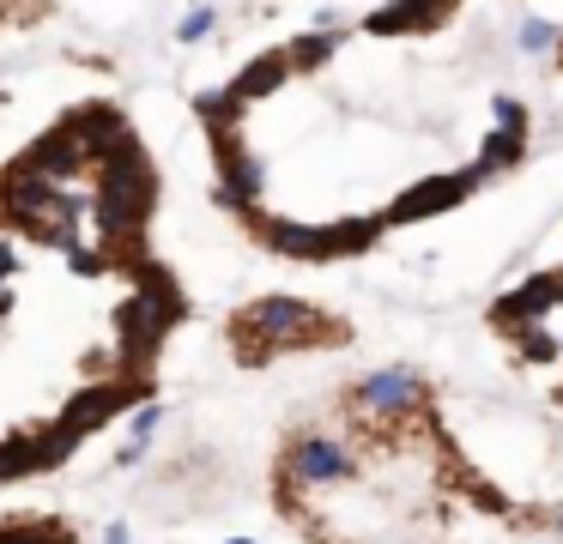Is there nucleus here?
Returning a JSON list of instances; mask_svg holds the SVG:
<instances>
[{
    "label": "nucleus",
    "instance_id": "1",
    "mask_svg": "<svg viewBox=\"0 0 563 544\" xmlns=\"http://www.w3.org/2000/svg\"><path fill=\"white\" fill-rule=\"evenodd\" d=\"M551 91H563V0H382L224 85L309 115L303 140L212 157L219 206L279 260H357L503 176Z\"/></svg>",
    "mask_w": 563,
    "mask_h": 544
},
{
    "label": "nucleus",
    "instance_id": "2",
    "mask_svg": "<svg viewBox=\"0 0 563 544\" xmlns=\"http://www.w3.org/2000/svg\"><path fill=\"white\" fill-rule=\"evenodd\" d=\"M267 502L297 544H563V418L382 363L285 423Z\"/></svg>",
    "mask_w": 563,
    "mask_h": 544
},
{
    "label": "nucleus",
    "instance_id": "3",
    "mask_svg": "<svg viewBox=\"0 0 563 544\" xmlns=\"http://www.w3.org/2000/svg\"><path fill=\"white\" fill-rule=\"evenodd\" d=\"M146 152L115 109L55 121L0 169V544H79L74 508L37 502V484L86 459L110 423L146 418L164 351H115L67 369H7L13 321L55 273L98 242L146 224Z\"/></svg>",
    "mask_w": 563,
    "mask_h": 544
}]
</instances>
